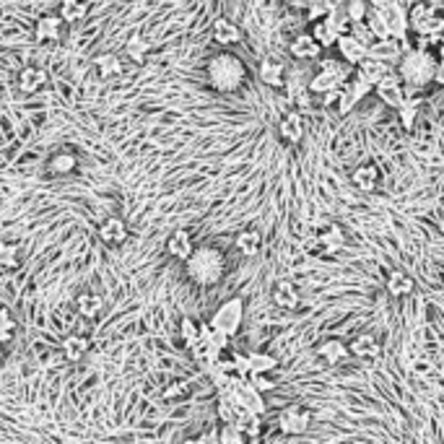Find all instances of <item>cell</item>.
Here are the masks:
<instances>
[{
    "label": "cell",
    "mask_w": 444,
    "mask_h": 444,
    "mask_svg": "<svg viewBox=\"0 0 444 444\" xmlns=\"http://www.w3.org/2000/svg\"><path fill=\"white\" fill-rule=\"evenodd\" d=\"M185 273L197 286H216L226 273V257L221 255V249L211 247V244L195 247L193 255L185 260Z\"/></svg>",
    "instance_id": "obj_1"
},
{
    "label": "cell",
    "mask_w": 444,
    "mask_h": 444,
    "mask_svg": "<svg viewBox=\"0 0 444 444\" xmlns=\"http://www.w3.org/2000/svg\"><path fill=\"white\" fill-rule=\"evenodd\" d=\"M437 58L426 47H413L406 50L403 58L398 60V73L406 83V91H421L434 81V70H437Z\"/></svg>",
    "instance_id": "obj_2"
},
{
    "label": "cell",
    "mask_w": 444,
    "mask_h": 444,
    "mask_svg": "<svg viewBox=\"0 0 444 444\" xmlns=\"http://www.w3.org/2000/svg\"><path fill=\"white\" fill-rule=\"evenodd\" d=\"M208 83H211L216 91H237L244 86L247 81V65L242 63V58L232 53H219L213 55L211 60H208Z\"/></svg>",
    "instance_id": "obj_3"
},
{
    "label": "cell",
    "mask_w": 444,
    "mask_h": 444,
    "mask_svg": "<svg viewBox=\"0 0 444 444\" xmlns=\"http://www.w3.org/2000/svg\"><path fill=\"white\" fill-rule=\"evenodd\" d=\"M354 75V65H348L343 58H323V60L317 63V73L312 75V81H309V91L320 97L325 91L335 89L340 86L343 81H348Z\"/></svg>",
    "instance_id": "obj_4"
},
{
    "label": "cell",
    "mask_w": 444,
    "mask_h": 444,
    "mask_svg": "<svg viewBox=\"0 0 444 444\" xmlns=\"http://www.w3.org/2000/svg\"><path fill=\"white\" fill-rule=\"evenodd\" d=\"M242 320H244V299L234 296V299H226L211 317V327L213 330L224 332V335H237V330L242 327Z\"/></svg>",
    "instance_id": "obj_5"
},
{
    "label": "cell",
    "mask_w": 444,
    "mask_h": 444,
    "mask_svg": "<svg viewBox=\"0 0 444 444\" xmlns=\"http://www.w3.org/2000/svg\"><path fill=\"white\" fill-rule=\"evenodd\" d=\"M309 423H312V413H309L307 408H299V406L283 408L278 416V429H281V434H286V437H299V434H304V431L309 429Z\"/></svg>",
    "instance_id": "obj_6"
},
{
    "label": "cell",
    "mask_w": 444,
    "mask_h": 444,
    "mask_svg": "<svg viewBox=\"0 0 444 444\" xmlns=\"http://www.w3.org/2000/svg\"><path fill=\"white\" fill-rule=\"evenodd\" d=\"M374 94L382 99L387 107H395V109H398V107L406 102L408 91H406V83H403V78H400L398 70H390V73L384 75L382 81L374 86Z\"/></svg>",
    "instance_id": "obj_7"
},
{
    "label": "cell",
    "mask_w": 444,
    "mask_h": 444,
    "mask_svg": "<svg viewBox=\"0 0 444 444\" xmlns=\"http://www.w3.org/2000/svg\"><path fill=\"white\" fill-rule=\"evenodd\" d=\"M403 53H406V50H403V39H398V37H379L367 47V55H369V58L387 63V65L398 63L400 58H403Z\"/></svg>",
    "instance_id": "obj_8"
},
{
    "label": "cell",
    "mask_w": 444,
    "mask_h": 444,
    "mask_svg": "<svg viewBox=\"0 0 444 444\" xmlns=\"http://www.w3.org/2000/svg\"><path fill=\"white\" fill-rule=\"evenodd\" d=\"M130 232H128V224L120 219V216H107L102 224H99V239L102 244L107 247H122L125 242H128Z\"/></svg>",
    "instance_id": "obj_9"
},
{
    "label": "cell",
    "mask_w": 444,
    "mask_h": 444,
    "mask_svg": "<svg viewBox=\"0 0 444 444\" xmlns=\"http://www.w3.org/2000/svg\"><path fill=\"white\" fill-rule=\"evenodd\" d=\"M63 26H65V21H63L60 16L45 13L39 16L37 26H34V37H37L39 45H55V42L63 39Z\"/></svg>",
    "instance_id": "obj_10"
},
{
    "label": "cell",
    "mask_w": 444,
    "mask_h": 444,
    "mask_svg": "<svg viewBox=\"0 0 444 444\" xmlns=\"http://www.w3.org/2000/svg\"><path fill=\"white\" fill-rule=\"evenodd\" d=\"M288 53L294 55L296 60H320V53H323V45L315 39L312 31H301L299 37L288 45Z\"/></svg>",
    "instance_id": "obj_11"
},
{
    "label": "cell",
    "mask_w": 444,
    "mask_h": 444,
    "mask_svg": "<svg viewBox=\"0 0 444 444\" xmlns=\"http://www.w3.org/2000/svg\"><path fill=\"white\" fill-rule=\"evenodd\" d=\"M335 47H338L340 58L348 63V65H359V63L367 58V45H364L362 39L354 37L351 31H346V34H340L338 42H335Z\"/></svg>",
    "instance_id": "obj_12"
},
{
    "label": "cell",
    "mask_w": 444,
    "mask_h": 444,
    "mask_svg": "<svg viewBox=\"0 0 444 444\" xmlns=\"http://www.w3.org/2000/svg\"><path fill=\"white\" fill-rule=\"evenodd\" d=\"M211 37H213V42H216V45L232 47V45H239V42H242V29L232 21V18L221 16V18H216V21H213Z\"/></svg>",
    "instance_id": "obj_13"
},
{
    "label": "cell",
    "mask_w": 444,
    "mask_h": 444,
    "mask_svg": "<svg viewBox=\"0 0 444 444\" xmlns=\"http://www.w3.org/2000/svg\"><path fill=\"white\" fill-rule=\"evenodd\" d=\"M278 136L283 144L299 146L304 138V122H301V112H288L278 120Z\"/></svg>",
    "instance_id": "obj_14"
},
{
    "label": "cell",
    "mask_w": 444,
    "mask_h": 444,
    "mask_svg": "<svg viewBox=\"0 0 444 444\" xmlns=\"http://www.w3.org/2000/svg\"><path fill=\"white\" fill-rule=\"evenodd\" d=\"M193 249H195V239H193V234L188 229H177V232L166 239V252L174 257V260H180L185 263L190 255H193Z\"/></svg>",
    "instance_id": "obj_15"
},
{
    "label": "cell",
    "mask_w": 444,
    "mask_h": 444,
    "mask_svg": "<svg viewBox=\"0 0 444 444\" xmlns=\"http://www.w3.org/2000/svg\"><path fill=\"white\" fill-rule=\"evenodd\" d=\"M390 70L392 68L387 65V63L374 60V58H369V55H367V58H364L359 65H354V75H359V78H362V81H367L369 86H377V83L382 81V78L390 73Z\"/></svg>",
    "instance_id": "obj_16"
},
{
    "label": "cell",
    "mask_w": 444,
    "mask_h": 444,
    "mask_svg": "<svg viewBox=\"0 0 444 444\" xmlns=\"http://www.w3.org/2000/svg\"><path fill=\"white\" fill-rule=\"evenodd\" d=\"M50 81L45 68L39 65H26V68L18 70V89L26 91V94H34V91H42Z\"/></svg>",
    "instance_id": "obj_17"
},
{
    "label": "cell",
    "mask_w": 444,
    "mask_h": 444,
    "mask_svg": "<svg viewBox=\"0 0 444 444\" xmlns=\"http://www.w3.org/2000/svg\"><path fill=\"white\" fill-rule=\"evenodd\" d=\"M437 13L439 11L431 6L429 0H413V6H411V11H408V29L418 34V31H421Z\"/></svg>",
    "instance_id": "obj_18"
},
{
    "label": "cell",
    "mask_w": 444,
    "mask_h": 444,
    "mask_svg": "<svg viewBox=\"0 0 444 444\" xmlns=\"http://www.w3.org/2000/svg\"><path fill=\"white\" fill-rule=\"evenodd\" d=\"M413 278L408 276L406 271H392L387 273V278H384V291L392 296V299H403V296L413 294Z\"/></svg>",
    "instance_id": "obj_19"
},
{
    "label": "cell",
    "mask_w": 444,
    "mask_h": 444,
    "mask_svg": "<svg viewBox=\"0 0 444 444\" xmlns=\"http://www.w3.org/2000/svg\"><path fill=\"white\" fill-rule=\"evenodd\" d=\"M63 356L68 359V362H81L83 356L91 351V338L89 335H81V332H70L63 338Z\"/></svg>",
    "instance_id": "obj_20"
},
{
    "label": "cell",
    "mask_w": 444,
    "mask_h": 444,
    "mask_svg": "<svg viewBox=\"0 0 444 444\" xmlns=\"http://www.w3.org/2000/svg\"><path fill=\"white\" fill-rule=\"evenodd\" d=\"M351 182H354V188L362 190V193H374L377 185H379V166L377 164L356 166L354 172H351Z\"/></svg>",
    "instance_id": "obj_21"
},
{
    "label": "cell",
    "mask_w": 444,
    "mask_h": 444,
    "mask_svg": "<svg viewBox=\"0 0 444 444\" xmlns=\"http://www.w3.org/2000/svg\"><path fill=\"white\" fill-rule=\"evenodd\" d=\"M75 166H78V156L70 151H55L53 156L47 158V174H53V177L75 172Z\"/></svg>",
    "instance_id": "obj_22"
},
{
    "label": "cell",
    "mask_w": 444,
    "mask_h": 444,
    "mask_svg": "<svg viewBox=\"0 0 444 444\" xmlns=\"http://www.w3.org/2000/svg\"><path fill=\"white\" fill-rule=\"evenodd\" d=\"M283 63L278 60V58H263L260 60V68H257V75H260V81L265 83V86H281L283 83Z\"/></svg>",
    "instance_id": "obj_23"
},
{
    "label": "cell",
    "mask_w": 444,
    "mask_h": 444,
    "mask_svg": "<svg viewBox=\"0 0 444 444\" xmlns=\"http://www.w3.org/2000/svg\"><path fill=\"white\" fill-rule=\"evenodd\" d=\"M273 301L283 309H296L299 307V288L294 281H278L273 286Z\"/></svg>",
    "instance_id": "obj_24"
},
{
    "label": "cell",
    "mask_w": 444,
    "mask_h": 444,
    "mask_svg": "<svg viewBox=\"0 0 444 444\" xmlns=\"http://www.w3.org/2000/svg\"><path fill=\"white\" fill-rule=\"evenodd\" d=\"M348 354H351V351H348V346L340 338H327L317 346V356L327 364H340Z\"/></svg>",
    "instance_id": "obj_25"
},
{
    "label": "cell",
    "mask_w": 444,
    "mask_h": 444,
    "mask_svg": "<svg viewBox=\"0 0 444 444\" xmlns=\"http://www.w3.org/2000/svg\"><path fill=\"white\" fill-rule=\"evenodd\" d=\"M94 70H97V75L102 81H109V78L122 73V60L114 53H99L94 58Z\"/></svg>",
    "instance_id": "obj_26"
},
{
    "label": "cell",
    "mask_w": 444,
    "mask_h": 444,
    "mask_svg": "<svg viewBox=\"0 0 444 444\" xmlns=\"http://www.w3.org/2000/svg\"><path fill=\"white\" fill-rule=\"evenodd\" d=\"M148 53H151V42L141 34V31H133V34L128 37V42H125V55H128L136 65H144Z\"/></svg>",
    "instance_id": "obj_27"
},
{
    "label": "cell",
    "mask_w": 444,
    "mask_h": 444,
    "mask_svg": "<svg viewBox=\"0 0 444 444\" xmlns=\"http://www.w3.org/2000/svg\"><path fill=\"white\" fill-rule=\"evenodd\" d=\"M348 351L354 356H359V359H377V356L382 354V346H379V340H377L374 335L364 332V335H359L356 340H351Z\"/></svg>",
    "instance_id": "obj_28"
},
{
    "label": "cell",
    "mask_w": 444,
    "mask_h": 444,
    "mask_svg": "<svg viewBox=\"0 0 444 444\" xmlns=\"http://www.w3.org/2000/svg\"><path fill=\"white\" fill-rule=\"evenodd\" d=\"M89 16V0H60V18L65 23H78Z\"/></svg>",
    "instance_id": "obj_29"
},
{
    "label": "cell",
    "mask_w": 444,
    "mask_h": 444,
    "mask_svg": "<svg viewBox=\"0 0 444 444\" xmlns=\"http://www.w3.org/2000/svg\"><path fill=\"white\" fill-rule=\"evenodd\" d=\"M260 247H263V237H260V232H255V229H244V232L237 234V249H239L244 257H255L257 252H260Z\"/></svg>",
    "instance_id": "obj_30"
},
{
    "label": "cell",
    "mask_w": 444,
    "mask_h": 444,
    "mask_svg": "<svg viewBox=\"0 0 444 444\" xmlns=\"http://www.w3.org/2000/svg\"><path fill=\"white\" fill-rule=\"evenodd\" d=\"M312 34H315V39L323 45V50H330V47H335V42H338V29L332 26L327 18H320V21L312 23Z\"/></svg>",
    "instance_id": "obj_31"
},
{
    "label": "cell",
    "mask_w": 444,
    "mask_h": 444,
    "mask_svg": "<svg viewBox=\"0 0 444 444\" xmlns=\"http://www.w3.org/2000/svg\"><path fill=\"white\" fill-rule=\"evenodd\" d=\"M75 309H78V315L81 317H94L102 312V296L99 294H91V291H81V294L75 296Z\"/></svg>",
    "instance_id": "obj_32"
},
{
    "label": "cell",
    "mask_w": 444,
    "mask_h": 444,
    "mask_svg": "<svg viewBox=\"0 0 444 444\" xmlns=\"http://www.w3.org/2000/svg\"><path fill=\"white\" fill-rule=\"evenodd\" d=\"M343 242H346V237H343V229H340L338 224L325 226L323 232H320V247H323L325 252H338V249L343 247Z\"/></svg>",
    "instance_id": "obj_33"
},
{
    "label": "cell",
    "mask_w": 444,
    "mask_h": 444,
    "mask_svg": "<svg viewBox=\"0 0 444 444\" xmlns=\"http://www.w3.org/2000/svg\"><path fill=\"white\" fill-rule=\"evenodd\" d=\"M0 268L3 271H16L21 268V247L13 242H0Z\"/></svg>",
    "instance_id": "obj_34"
},
{
    "label": "cell",
    "mask_w": 444,
    "mask_h": 444,
    "mask_svg": "<svg viewBox=\"0 0 444 444\" xmlns=\"http://www.w3.org/2000/svg\"><path fill=\"white\" fill-rule=\"evenodd\" d=\"M418 104H421V99L418 97H411V94H406V102L398 107V114H400V122H403V128L411 130L413 128L416 117H418Z\"/></svg>",
    "instance_id": "obj_35"
},
{
    "label": "cell",
    "mask_w": 444,
    "mask_h": 444,
    "mask_svg": "<svg viewBox=\"0 0 444 444\" xmlns=\"http://www.w3.org/2000/svg\"><path fill=\"white\" fill-rule=\"evenodd\" d=\"M16 335V320L13 312L0 304V346H8Z\"/></svg>",
    "instance_id": "obj_36"
},
{
    "label": "cell",
    "mask_w": 444,
    "mask_h": 444,
    "mask_svg": "<svg viewBox=\"0 0 444 444\" xmlns=\"http://www.w3.org/2000/svg\"><path fill=\"white\" fill-rule=\"evenodd\" d=\"M249 356V369L252 372H263V374H268V372H273L276 367H278V359L273 354H265V351H255V354H247Z\"/></svg>",
    "instance_id": "obj_37"
},
{
    "label": "cell",
    "mask_w": 444,
    "mask_h": 444,
    "mask_svg": "<svg viewBox=\"0 0 444 444\" xmlns=\"http://www.w3.org/2000/svg\"><path fill=\"white\" fill-rule=\"evenodd\" d=\"M180 338L188 348L195 346L197 340H200V323H195L193 317H185L180 323Z\"/></svg>",
    "instance_id": "obj_38"
},
{
    "label": "cell",
    "mask_w": 444,
    "mask_h": 444,
    "mask_svg": "<svg viewBox=\"0 0 444 444\" xmlns=\"http://www.w3.org/2000/svg\"><path fill=\"white\" fill-rule=\"evenodd\" d=\"M356 104H359V99H356L354 89H351V78H348V81L340 83V97H338V104L335 107H338L340 114H346V112H351Z\"/></svg>",
    "instance_id": "obj_39"
},
{
    "label": "cell",
    "mask_w": 444,
    "mask_h": 444,
    "mask_svg": "<svg viewBox=\"0 0 444 444\" xmlns=\"http://www.w3.org/2000/svg\"><path fill=\"white\" fill-rule=\"evenodd\" d=\"M369 0H346L343 3V11H346V16L351 18V23L354 21H364L367 16H369Z\"/></svg>",
    "instance_id": "obj_40"
},
{
    "label": "cell",
    "mask_w": 444,
    "mask_h": 444,
    "mask_svg": "<svg viewBox=\"0 0 444 444\" xmlns=\"http://www.w3.org/2000/svg\"><path fill=\"white\" fill-rule=\"evenodd\" d=\"M219 442L221 444H244L247 442V434L237 426V423H224L219 429Z\"/></svg>",
    "instance_id": "obj_41"
},
{
    "label": "cell",
    "mask_w": 444,
    "mask_h": 444,
    "mask_svg": "<svg viewBox=\"0 0 444 444\" xmlns=\"http://www.w3.org/2000/svg\"><path fill=\"white\" fill-rule=\"evenodd\" d=\"M332 6H335L332 0H315V3H309L307 6V21L315 23V21H320V18H325V16L330 13Z\"/></svg>",
    "instance_id": "obj_42"
},
{
    "label": "cell",
    "mask_w": 444,
    "mask_h": 444,
    "mask_svg": "<svg viewBox=\"0 0 444 444\" xmlns=\"http://www.w3.org/2000/svg\"><path fill=\"white\" fill-rule=\"evenodd\" d=\"M166 400H177V398H185V395H190V382H185V379H174L172 384H166L164 392H161Z\"/></svg>",
    "instance_id": "obj_43"
},
{
    "label": "cell",
    "mask_w": 444,
    "mask_h": 444,
    "mask_svg": "<svg viewBox=\"0 0 444 444\" xmlns=\"http://www.w3.org/2000/svg\"><path fill=\"white\" fill-rule=\"evenodd\" d=\"M351 34H354V37H359L364 42V45L369 47L372 42H374V31H372V26L369 23H367V18H364V21H354L351 23Z\"/></svg>",
    "instance_id": "obj_44"
},
{
    "label": "cell",
    "mask_w": 444,
    "mask_h": 444,
    "mask_svg": "<svg viewBox=\"0 0 444 444\" xmlns=\"http://www.w3.org/2000/svg\"><path fill=\"white\" fill-rule=\"evenodd\" d=\"M249 382L255 384L257 390L260 392H271V390H276V382H271L268 377L263 374V372H249Z\"/></svg>",
    "instance_id": "obj_45"
},
{
    "label": "cell",
    "mask_w": 444,
    "mask_h": 444,
    "mask_svg": "<svg viewBox=\"0 0 444 444\" xmlns=\"http://www.w3.org/2000/svg\"><path fill=\"white\" fill-rule=\"evenodd\" d=\"M232 359H234V372L239 377H249V356L247 354H232Z\"/></svg>",
    "instance_id": "obj_46"
},
{
    "label": "cell",
    "mask_w": 444,
    "mask_h": 444,
    "mask_svg": "<svg viewBox=\"0 0 444 444\" xmlns=\"http://www.w3.org/2000/svg\"><path fill=\"white\" fill-rule=\"evenodd\" d=\"M411 369H413L416 374H429V372H431V364L423 362V359H416V362L411 364Z\"/></svg>",
    "instance_id": "obj_47"
},
{
    "label": "cell",
    "mask_w": 444,
    "mask_h": 444,
    "mask_svg": "<svg viewBox=\"0 0 444 444\" xmlns=\"http://www.w3.org/2000/svg\"><path fill=\"white\" fill-rule=\"evenodd\" d=\"M434 83L444 86V60H439V63H437V70H434Z\"/></svg>",
    "instance_id": "obj_48"
},
{
    "label": "cell",
    "mask_w": 444,
    "mask_h": 444,
    "mask_svg": "<svg viewBox=\"0 0 444 444\" xmlns=\"http://www.w3.org/2000/svg\"><path fill=\"white\" fill-rule=\"evenodd\" d=\"M291 3H294V6H299V8H307L309 3H315V0H291Z\"/></svg>",
    "instance_id": "obj_49"
},
{
    "label": "cell",
    "mask_w": 444,
    "mask_h": 444,
    "mask_svg": "<svg viewBox=\"0 0 444 444\" xmlns=\"http://www.w3.org/2000/svg\"><path fill=\"white\" fill-rule=\"evenodd\" d=\"M437 50H439V60H444V42H442V45L437 47Z\"/></svg>",
    "instance_id": "obj_50"
},
{
    "label": "cell",
    "mask_w": 444,
    "mask_h": 444,
    "mask_svg": "<svg viewBox=\"0 0 444 444\" xmlns=\"http://www.w3.org/2000/svg\"><path fill=\"white\" fill-rule=\"evenodd\" d=\"M6 359V346H0V362Z\"/></svg>",
    "instance_id": "obj_51"
}]
</instances>
